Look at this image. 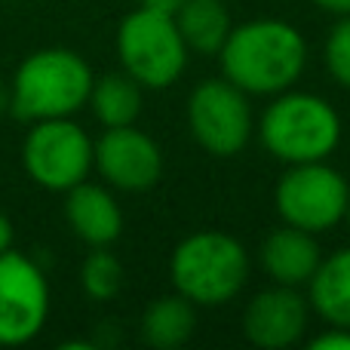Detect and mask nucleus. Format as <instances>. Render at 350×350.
<instances>
[{
    "label": "nucleus",
    "mask_w": 350,
    "mask_h": 350,
    "mask_svg": "<svg viewBox=\"0 0 350 350\" xmlns=\"http://www.w3.org/2000/svg\"><path fill=\"white\" fill-rule=\"evenodd\" d=\"M92 80L90 62L80 53L65 46L37 49L10 80V114L25 123L74 117L90 102Z\"/></svg>",
    "instance_id": "f03ea898"
},
{
    "label": "nucleus",
    "mask_w": 350,
    "mask_h": 350,
    "mask_svg": "<svg viewBox=\"0 0 350 350\" xmlns=\"http://www.w3.org/2000/svg\"><path fill=\"white\" fill-rule=\"evenodd\" d=\"M252 258L237 237L224 230H197L172 249V289L193 308H224L249 283Z\"/></svg>",
    "instance_id": "20e7f679"
},
{
    "label": "nucleus",
    "mask_w": 350,
    "mask_h": 350,
    "mask_svg": "<svg viewBox=\"0 0 350 350\" xmlns=\"http://www.w3.org/2000/svg\"><path fill=\"white\" fill-rule=\"evenodd\" d=\"M181 3H185V0H142V6H145V10L163 12V16H175Z\"/></svg>",
    "instance_id": "4be33fe9"
},
{
    "label": "nucleus",
    "mask_w": 350,
    "mask_h": 350,
    "mask_svg": "<svg viewBox=\"0 0 350 350\" xmlns=\"http://www.w3.org/2000/svg\"><path fill=\"white\" fill-rule=\"evenodd\" d=\"M221 77L246 96H277L301 80L308 65V43L295 25L283 18H252L234 25L218 49Z\"/></svg>",
    "instance_id": "f257e3e1"
},
{
    "label": "nucleus",
    "mask_w": 350,
    "mask_h": 350,
    "mask_svg": "<svg viewBox=\"0 0 350 350\" xmlns=\"http://www.w3.org/2000/svg\"><path fill=\"white\" fill-rule=\"evenodd\" d=\"M347 203V178L326 160L289 166L273 187V206L283 224L301 228L308 234H326L335 224H341Z\"/></svg>",
    "instance_id": "423d86ee"
},
{
    "label": "nucleus",
    "mask_w": 350,
    "mask_h": 350,
    "mask_svg": "<svg viewBox=\"0 0 350 350\" xmlns=\"http://www.w3.org/2000/svg\"><path fill=\"white\" fill-rule=\"evenodd\" d=\"M10 102H12V96H10V86H3V83H0V114H10Z\"/></svg>",
    "instance_id": "b1692460"
},
{
    "label": "nucleus",
    "mask_w": 350,
    "mask_h": 350,
    "mask_svg": "<svg viewBox=\"0 0 350 350\" xmlns=\"http://www.w3.org/2000/svg\"><path fill=\"white\" fill-rule=\"evenodd\" d=\"M172 18L178 25L187 53L197 55H218V49L224 46L230 28H234L230 12L221 0H185Z\"/></svg>",
    "instance_id": "2eb2a0df"
},
{
    "label": "nucleus",
    "mask_w": 350,
    "mask_h": 350,
    "mask_svg": "<svg viewBox=\"0 0 350 350\" xmlns=\"http://www.w3.org/2000/svg\"><path fill=\"white\" fill-rule=\"evenodd\" d=\"M6 249H12V224H10V218L0 212V255H3Z\"/></svg>",
    "instance_id": "5701e85b"
},
{
    "label": "nucleus",
    "mask_w": 350,
    "mask_h": 350,
    "mask_svg": "<svg viewBox=\"0 0 350 350\" xmlns=\"http://www.w3.org/2000/svg\"><path fill=\"white\" fill-rule=\"evenodd\" d=\"M320 258L323 255L317 234H308V230L292 228V224L271 230L258 249V265L265 277L277 286H295V289L310 283Z\"/></svg>",
    "instance_id": "f8f14e48"
},
{
    "label": "nucleus",
    "mask_w": 350,
    "mask_h": 350,
    "mask_svg": "<svg viewBox=\"0 0 350 350\" xmlns=\"http://www.w3.org/2000/svg\"><path fill=\"white\" fill-rule=\"evenodd\" d=\"M341 117L317 92L286 90L271 96L258 117V142L286 166L329 160L341 142Z\"/></svg>",
    "instance_id": "7ed1b4c3"
},
{
    "label": "nucleus",
    "mask_w": 350,
    "mask_h": 350,
    "mask_svg": "<svg viewBox=\"0 0 350 350\" xmlns=\"http://www.w3.org/2000/svg\"><path fill=\"white\" fill-rule=\"evenodd\" d=\"M243 335L249 345L265 350H286L304 338L310 326V301L295 286L261 289L243 308Z\"/></svg>",
    "instance_id": "9b49d317"
},
{
    "label": "nucleus",
    "mask_w": 350,
    "mask_h": 350,
    "mask_svg": "<svg viewBox=\"0 0 350 350\" xmlns=\"http://www.w3.org/2000/svg\"><path fill=\"white\" fill-rule=\"evenodd\" d=\"M187 129L212 157H237L255 129L249 96L228 77H212L187 96Z\"/></svg>",
    "instance_id": "6e6552de"
},
{
    "label": "nucleus",
    "mask_w": 350,
    "mask_h": 350,
    "mask_svg": "<svg viewBox=\"0 0 350 350\" xmlns=\"http://www.w3.org/2000/svg\"><path fill=\"white\" fill-rule=\"evenodd\" d=\"M65 218L68 228L86 246H111L123 234V212L117 197L102 185L80 181L65 191Z\"/></svg>",
    "instance_id": "ddd939ff"
},
{
    "label": "nucleus",
    "mask_w": 350,
    "mask_h": 350,
    "mask_svg": "<svg viewBox=\"0 0 350 350\" xmlns=\"http://www.w3.org/2000/svg\"><path fill=\"white\" fill-rule=\"evenodd\" d=\"M323 62H326L329 77L350 90V16H338V22L329 28L326 43H323Z\"/></svg>",
    "instance_id": "6ab92c4d"
},
{
    "label": "nucleus",
    "mask_w": 350,
    "mask_h": 350,
    "mask_svg": "<svg viewBox=\"0 0 350 350\" xmlns=\"http://www.w3.org/2000/svg\"><path fill=\"white\" fill-rule=\"evenodd\" d=\"M308 301L326 326L350 329V246L320 258L308 283Z\"/></svg>",
    "instance_id": "4468645a"
},
{
    "label": "nucleus",
    "mask_w": 350,
    "mask_h": 350,
    "mask_svg": "<svg viewBox=\"0 0 350 350\" xmlns=\"http://www.w3.org/2000/svg\"><path fill=\"white\" fill-rule=\"evenodd\" d=\"M96 120L105 129L111 126H133L142 114V86L126 71H111L92 80L90 102Z\"/></svg>",
    "instance_id": "f3484780"
},
{
    "label": "nucleus",
    "mask_w": 350,
    "mask_h": 350,
    "mask_svg": "<svg viewBox=\"0 0 350 350\" xmlns=\"http://www.w3.org/2000/svg\"><path fill=\"white\" fill-rule=\"evenodd\" d=\"M80 286L92 301H111L123 289V265L108 246H96L83 258L80 267Z\"/></svg>",
    "instance_id": "a211bd4d"
},
{
    "label": "nucleus",
    "mask_w": 350,
    "mask_h": 350,
    "mask_svg": "<svg viewBox=\"0 0 350 350\" xmlns=\"http://www.w3.org/2000/svg\"><path fill=\"white\" fill-rule=\"evenodd\" d=\"M92 157H96V142L71 117L31 123L22 145L25 172L34 185L55 193H65L90 178Z\"/></svg>",
    "instance_id": "0eeeda50"
},
{
    "label": "nucleus",
    "mask_w": 350,
    "mask_h": 350,
    "mask_svg": "<svg viewBox=\"0 0 350 350\" xmlns=\"http://www.w3.org/2000/svg\"><path fill=\"white\" fill-rule=\"evenodd\" d=\"M314 6H320L329 16H350V0H310Z\"/></svg>",
    "instance_id": "412c9836"
},
{
    "label": "nucleus",
    "mask_w": 350,
    "mask_h": 350,
    "mask_svg": "<svg viewBox=\"0 0 350 350\" xmlns=\"http://www.w3.org/2000/svg\"><path fill=\"white\" fill-rule=\"evenodd\" d=\"M49 320V286L43 271L22 252L0 255V347H22Z\"/></svg>",
    "instance_id": "1a4fd4ad"
},
{
    "label": "nucleus",
    "mask_w": 350,
    "mask_h": 350,
    "mask_svg": "<svg viewBox=\"0 0 350 350\" xmlns=\"http://www.w3.org/2000/svg\"><path fill=\"white\" fill-rule=\"evenodd\" d=\"M345 224H347V230H350V203H347V212H345Z\"/></svg>",
    "instance_id": "393cba45"
},
{
    "label": "nucleus",
    "mask_w": 350,
    "mask_h": 350,
    "mask_svg": "<svg viewBox=\"0 0 350 350\" xmlns=\"http://www.w3.org/2000/svg\"><path fill=\"white\" fill-rule=\"evenodd\" d=\"M120 68L142 90H170L187 68V46L172 16L133 10L117 28Z\"/></svg>",
    "instance_id": "39448f33"
},
{
    "label": "nucleus",
    "mask_w": 350,
    "mask_h": 350,
    "mask_svg": "<svg viewBox=\"0 0 350 350\" xmlns=\"http://www.w3.org/2000/svg\"><path fill=\"white\" fill-rule=\"evenodd\" d=\"M193 326H197V310L178 292L154 298L142 314V338L157 350L181 347L193 335Z\"/></svg>",
    "instance_id": "dca6fc26"
},
{
    "label": "nucleus",
    "mask_w": 350,
    "mask_h": 350,
    "mask_svg": "<svg viewBox=\"0 0 350 350\" xmlns=\"http://www.w3.org/2000/svg\"><path fill=\"white\" fill-rule=\"evenodd\" d=\"M92 166L117 191H148L163 175V151L148 133L133 126H111L96 142Z\"/></svg>",
    "instance_id": "9d476101"
},
{
    "label": "nucleus",
    "mask_w": 350,
    "mask_h": 350,
    "mask_svg": "<svg viewBox=\"0 0 350 350\" xmlns=\"http://www.w3.org/2000/svg\"><path fill=\"white\" fill-rule=\"evenodd\" d=\"M310 350H350V329L326 326L320 335L310 338Z\"/></svg>",
    "instance_id": "aec40b11"
}]
</instances>
